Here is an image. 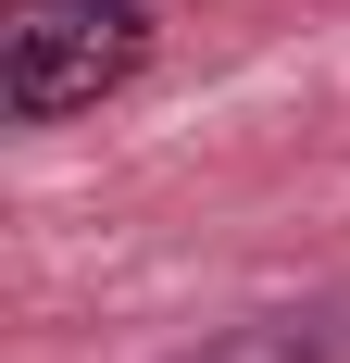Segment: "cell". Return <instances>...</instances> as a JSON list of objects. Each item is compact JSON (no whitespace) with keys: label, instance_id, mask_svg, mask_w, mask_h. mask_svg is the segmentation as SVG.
Returning a JSON list of instances; mask_svg holds the SVG:
<instances>
[{"label":"cell","instance_id":"1","mask_svg":"<svg viewBox=\"0 0 350 363\" xmlns=\"http://www.w3.org/2000/svg\"><path fill=\"white\" fill-rule=\"evenodd\" d=\"M150 0H0V113L63 125L150 75Z\"/></svg>","mask_w":350,"mask_h":363}]
</instances>
